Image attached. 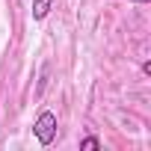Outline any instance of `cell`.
Returning a JSON list of instances; mask_svg holds the SVG:
<instances>
[{"mask_svg":"<svg viewBox=\"0 0 151 151\" xmlns=\"http://www.w3.org/2000/svg\"><path fill=\"white\" fill-rule=\"evenodd\" d=\"M36 136L42 145H50L53 136H56V116L53 113H42L39 122H36Z\"/></svg>","mask_w":151,"mask_h":151,"instance_id":"1","label":"cell"},{"mask_svg":"<svg viewBox=\"0 0 151 151\" xmlns=\"http://www.w3.org/2000/svg\"><path fill=\"white\" fill-rule=\"evenodd\" d=\"M50 3H53V0H36V3H33V18H45L47 15V9H50Z\"/></svg>","mask_w":151,"mask_h":151,"instance_id":"2","label":"cell"},{"mask_svg":"<svg viewBox=\"0 0 151 151\" xmlns=\"http://www.w3.org/2000/svg\"><path fill=\"white\" fill-rule=\"evenodd\" d=\"M98 145H101V142H98L95 136H89V139H83V148H89V151H95Z\"/></svg>","mask_w":151,"mask_h":151,"instance_id":"3","label":"cell"},{"mask_svg":"<svg viewBox=\"0 0 151 151\" xmlns=\"http://www.w3.org/2000/svg\"><path fill=\"white\" fill-rule=\"evenodd\" d=\"M133 3H148V0H133Z\"/></svg>","mask_w":151,"mask_h":151,"instance_id":"4","label":"cell"}]
</instances>
